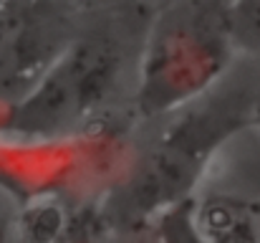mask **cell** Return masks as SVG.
Segmentation results:
<instances>
[{"instance_id":"3957f363","label":"cell","mask_w":260,"mask_h":243,"mask_svg":"<svg viewBox=\"0 0 260 243\" xmlns=\"http://www.w3.org/2000/svg\"><path fill=\"white\" fill-rule=\"evenodd\" d=\"M233 0H165L149 13L132 104L142 119H159L194 101L235 66Z\"/></svg>"},{"instance_id":"52a82bcc","label":"cell","mask_w":260,"mask_h":243,"mask_svg":"<svg viewBox=\"0 0 260 243\" xmlns=\"http://www.w3.org/2000/svg\"><path fill=\"white\" fill-rule=\"evenodd\" d=\"M230 25L238 56L260 61V0H233Z\"/></svg>"},{"instance_id":"8992f818","label":"cell","mask_w":260,"mask_h":243,"mask_svg":"<svg viewBox=\"0 0 260 243\" xmlns=\"http://www.w3.org/2000/svg\"><path fill=\"white\" fill-rule=\"evenodd\" d=\"M192 223L205 243H260V205L238 195L192 198Z\"/></svg>"},{"instance_id":"30bf717a","label":"cell","mask_w":260,"mask_h":243,"mask_svg":"<svg viewBox=\"0 0 260 243\" xmlns=\"http://www.w3.org/2000/svg\"><path fill=\"white\" fill-rule=\"evenodd\" d=\"M106 243H162L154 223H139V226H126V228H111Z\"/></svg>"},{"instance_id":"9c48e42d","label":"cell","mask_w":260,"mask_h":243,"mask_svg":"<svg viewBox=\"0 0 260 243\" xmlns=\"http://www.w3.org/2000/svg\"><path fill=\"white\" fill-rule=\"evenodd\" d=\"M152 223H154V231L162 243H205L192 223V200H184V203L167 208Z\"/></svg>"},{"instance_id":"7a4b0ae2","label":"cell","mask_w":260,"mask_h":243,"mask_svg":"<svg viewBox=\"0 0 260 243\" xmlns=\"http://www.w3.org/2000/svg\"><path fill=\"white\" fill-rule=\"evenodd\" d=\"M81 23L41 81L10 109L5 132L18 134H69L104 122L124 91H134L137 59L149 20L142 0L81 13Z\"/></svg>"},{"instance_id":"277c9868","label":"cell","mask_w":260,"mask_h":243,"mask_svg":"<svg viewBox=\"0 0 260 243\" xmlns=\"http://www.w3.org/2000/svg\"><path fill=\"white\" fill-rule=\"evenodd\" d=\"M134 152L132 124L109 117L69 134H0V195L13 205H101Z\"/></svg>"},{"instance_id":"6da1fadb","label":"cell","mask_w":260,"mask_h":243,"mask_svg":"<svg viewBox=\"0 0 260 243\" xmlns=\"http://www.w3.org/2000/svg\"><path fill=\"white\" fill-rule=\"evenodd\" d=\"M260 71L230 74L167 119L147 145H134L124 175L101 200L109 228L152 223L177 203L192 200L220 150L250 129Z\"/></svg>"},{"instance_id":"5bb4252c","label":"cell","mask_w":260,"mask_h":243,"mask_svg":"<svg viewBox=\"0 0 260 243\" xmlns=\"http://www.w3.org/2000/svg\"><path fill=\"white\" fill-rule=\"evenodd\" d=\"M250 129H258L260 132V91L255 96V104H253V122H250Z\"/></svg>"},{"instance_id":"8fae6325","label":"cell","mask_w":260,"mask_h":243,"mask_svg":"<svg viewBox=\"0 0 260 243\" xmlns=\"http://www.w3.org/2000/svg\"><path fill=\"white\" fill-rule=\"evenodd\" d=\"M0 243H18L15 238V205L0 195Z\"/></svg>"},{"instance_id":"4fadbf2b","label":"cell","mask_w":260,"mask_h":243,"mask_svg":"<svg viewBox=\"0 0 260 243\" xmlns=\"http://www.w3.org/2000/svg\"><path fill=\"white\" fill-rule=\"evenodd\" d=\"M8 124H10V106L0 104V134L8 129Z\"/></svg>"},{"instance_id":"9a60e30c","label":"cell","mask_w":260,"mask_h":243,"mask_svg":"<svg viewBox=\"0 0 260 243\" xmlns=\"http://www.w3.org/2000/svg\"><path fill=\"white\" fill-rule=\"evenodd\" d=\"M10 3H13V0H0V10H5V8H8Z\"/></svg>"},{"instance_id":"5b68a950","label":"cell","mask_w":260,"mask_h":243,"mask_svg":"<svg viewBox=\"0 0 260 243\" xmlns=\"http://www.w3.org/2000/svg\"><path fill=\"white\" fill-rule=\"evenodd\" d=\"M66 0H13L0 10V104L15 106L79 28Z\"/></svg>"},{"instance_id":"7c38bea8","label":"cell","mask_w":260,"mask_h":243,"mask_svg":"<svg viewBox=\"0 0 260 243\" xmlns=\"http://www.w3.org/2000/svg\"><path fill=\"white\" fill-rule=\"evenodd\" d=\"M76 13H99V10H111V8H121L137 0H66Z\"/></svg>"},{"instance_id":"ba28073f","label":"cell","mask_w":260,"mask_h":243,"mask_svg":"<svg viewBox=\"0 0 260 243\" xmlns=\"http://www.w3.org/2000/svg\"><path fill=\"white\" fill-rule=\"evenodd\" d=\"M109 223L101 215L99 205H79L63 228V233L53 243H106L109 241Z\"/></svg>"}]
</instances>
